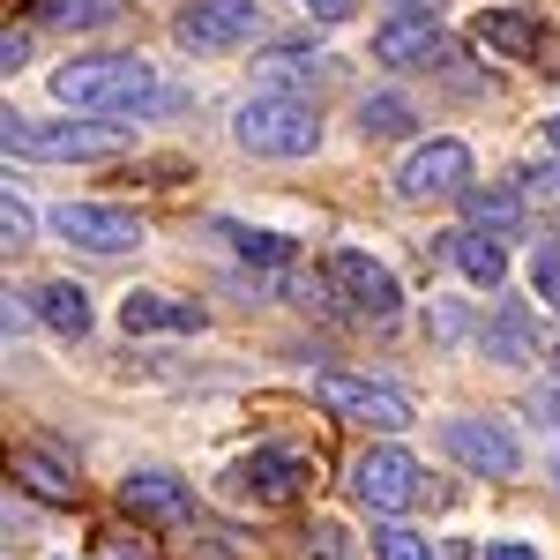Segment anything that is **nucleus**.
<instances>
[{"label":"nucleus","instance_id":"f257e3e1","mask_svg":"<svg viewBox=\"0 0 560 560\" xmlns=\"http://www.w3.org/2000/svg\"><path fill=\"white\" fill-rule=\"evenodd\" d=\"M52 97L75 113H142L158 97V68L135 52H97V60H68L52 68Z\"/></svg>","mask_w":560,"mask_h":560},{"label":"nucleus","instance_id":"f03ea898","mask_svg":"<svg viewBox=\"0 0 560 560\" xmlns=\"http://www.w3.org/2000/svg\"><path fill=\"white\" fill-rule=\"evenodd\" d=\"M232 135H240L247 158H314L322 150V120H314V105L292 97V90H255L240 105Z\"/></svg>","mask_w":560,"mask_h":560},{"label":"nucleus","instance_id":"7ed1b4c3","mask_svg":"<svg viewBox=\"0 0 560 560\" xmlns=\"http://www.w3.org/2000/svg\"><path fill=\"white\" fill-rule=\"evenodd\" d=\"M0 142H8V158L90 165V158H120L128 150V128H113V120H8Z\"/></svg>","mask_w":560,"mask_h":560},{"label":"nucleus","instance_id":"20e7f679","mask_svg":"<svg viewBox=\"0 0 560 560\" xmlns=\"http://www.w3.org/2000/svg\"><path fill=\"white\" fill-rule=\"evenodd\" d=\"M314 396H322V411H337V419H351V427H374V433H404V427H411V396H404V388H388V382L322 374Z\"/></svg>","mask_w":560,"mask_h":560},{"label":"nucleus","instance_id":"39448f33","mask_svg":"<svg viewBox=\"0 0 560 560\" xmlns=\"http://www.w3.org/2000/svg\"><path fill=\"white\" fill-rule=\"evenodd\" d=\"M300 486H306L300 448H255V456H240L224 471V501H240V509H284Z\"/></svg>","mask_w":560,"mask_h":560},{"label":"nucleus","instance_id":"423d86ee","mask_svg":"<svg viewBox=\"0 0 560 560\" xmlns=\"http://www.w3.org/2000/svg\"><path fill=\"white\" fill-rule=\"evenodd\" d=\"M261 31V0H187L173 15V38L187 52H240Z\"/></svg>","mask_w":560,"mask_h":560},{"label":"nucleus","instance_id":"0eeeda50","mask_svg":"<svg viewBox=\"0 0 560 560\" xmlns=\"http://www.w3.org/2000/svg\"><path fill=\"white\" fill-rule=\"evenodd\" d=\"M464 187H471V150L456 135H433V142H419L396 165V195L404 202H441V195H464Z\"/></svg>","mask_w":560,"mask_h":560},{"label":"nucleus","instance_id":"6e6552de","mask_svg":"<svg viewBox=\"0 0 560 560\" xmlns=\"http://www.w3.org/2000/svg\"><path fill=\"white\" fill-rule=\"evenodd\" d=\"M351 493L374 509V516H404L427 486H419V456H404L396 441H382V448H366L359 464H351Z\"/></svg>","mask_w":560,"mask_h":560},{"label":"nucleus","instance_id":"1a4fd4ad","mask_svg":"<svg viewBox=\"0 0 560 560\" xmlns=\"http://www.w3.org/2000/svg\"><path fill=\"white\" fill-rule=\"evenodd\" d=\"M52 232L83 255H135L142 247V217L113 210V202H60L52 210Z\"/></svg>","mask_w":560,"mask_h":560},{"label":"nucleus","instance_id":"9d476101","mask_svg":"<svg viewBox=\"0 0 560 560\" xmlns=\"http://www.w3.org/2000/svg\"><path fill=\"white\" fill-rule=\"evenodd\" d=\"M329 292H345V306L374 314V322H388V314L404 306L396 269H388V261H374L366 247H337V255H329Z\"/></svg>","mask_w":560,"mask_h":560},{"label":"nucleus","instance_id":"9b49d317","mask_svg":"<svg viewBox=\"0 0 560 560\" xmlns=\"http://www.w3.org/2000/svg\"><path fill=\"white\" fill-rule=\"evenodd\" d=\"M441 448L478 478H516L523 471V448L501 419H448V427H441Z\"/></svg>","mask_w":560,"mask_h":560},{"label":"nucleus","instance_id":"f8f14e48","mask_svg":"<svg viewBox=\"0 0 560 560\" xmlns=\"http://www.w3.org/2000/svg\"><path fill=\"white\" fill-rule=\"evenodd\" d=\"M374 60H388V68H433L441 60V23H433L427 8L388 15L382 31H374Z\"/></svg>","mask_w":560,"mask_h":560},{"label":"nucleus","instance_id":"ddd939ff","mask_svg":"<svg viewBox=\"0 0 560 560\" xmlns=\"http://www.w3.org/2000/svg\"><path fill=\"white\" fill-rule=\"evenodd\" d=\"M120 329L128 337H195L202 329V306L173 300V292H128L120 300Z\"/></svg>","mask_w":560,"mask_h":560},{"label":"nucleus","instance_id":"4468645a","mask_svg":"<svg viewBox=\"0 0 560 560\" xmlns=\"http://www.w3.org/2000/svg\"><path fill=\"white\" fill-rule=\"evenodd\" d=\"M471 38L493 52V60H530L538 45H546V23L538 15H523V8H486L471 23Z\"/></svg>","mask_w":560,"mask_h":560},{"label":"nucleus","instance_id":"2eb2a0df","mask_svg":"<svg viewBox=\"0 0 560 560\" xmlns=\"http://www.w3.org/2000/svg\"><path fill=\"white\" fill-rule=\"evenodd\" d=\"M441 247H448V261H456V269L471 277L478 292H501V284H509V247H501V240H486L478 224H464V232H448Z\"/></svg>","mask_w":560,"mask_h":560},{"label":"nucleus","instance_id":"dca6fc26","mask_svg":"<svg viewBox=\"0 0 560 560\" xmlns=\"http://www.w3.org/2000/svg\"><path fill=\"white\" fill-rule=\"evenodd\" d=\"M120 509L142 523H179L187 516V486H179L173 471H135L128 486H120Z\"/></svg>","mask_w":560,"mask_h":560},{"label":"nucleus","instance_id":"f3484780","mask_svg":"<svg viewBox=\"0 0 560 560\" xmlns=\"http://www.w3.org/2000/svg\"><path fill=\"white\" fill-rule=\"evenodd\" d=\"M31 306H38V322L52 329V337H90V292L83 284H68V277H45L38 292H31Z\"/></svg>","mask_w":560,"mask_h":560},{"label":"nucleus","instance_id":"a211bd4d","mask_svg":"<svg viewBox=\"0 0 560 560\" xmlns=\"http://www.w3.org/2000/svg\"><path fill=\"white\" fill-rule=\"evenodd\" d=\"M15 486H31L52 509H75V493H83V478L68 471L60 456H45V448H15Z\"/></svg>","mask_w":560,"mask_h":560},{"label":"nucleus","instance_id":"6ab92c4d","mask_svg":"<svg viewBox=\"0 0 560 560\" xmlns=\"http://www.w3.org/2000/svg\"><path fill=\"white\" fill-rule=\"evenodd\" d=\"M486 351H493V366H530V359H538L530 314H523V306H501V314L486 322Z\"/></svg>","mask_w":560,"mask_h":560},{"label":"nucleus","instance_id":"aec40b11","mask_svg":"<svg viewBox=\"0 0 560 560\" xmlns=\"http://www.w3.org/2000/svg\"><path fill=\"white\" fill-rule=\"evenodd\" d=\"M464 210H471L478 232H516L523 195H516V187H471V195H464Z\"/></svg>","mask_w":560,"mask_h":560},{"label":"nucleus","instance_id":"412c9836","mask_svg":"<svg viewBox=\"0 0 560 560\" xmlns=\"http://www.w3.org/2000/svg\"><path fill=\"white\" fill-rule=\"evenodd\" d=\"M217 232H224V240H232V247H240L247 261H261V269H284V261H292V240H284V232H261V224H232V217H224Z\"/></svg>","mask_w":560,"mask_h":560},{"label":"nucleus","instance_id":"4be33fe9","mask_svg":"<svg viewBox=\"0 0 560 560\" xmlns=\"http://www.w3.org/2000/svg\"><path fill=\"white\" fill-rule=\"evenodd\" d=\"M411 120H419V113H411L404 97H366V105H359V135H374V142H388V135H411Z\"/></svg>","mask_w":560,"mask_h":560},{"label":"nucleus","instance_id":"5701e85b","mask_svg":"<svg viewBox=\"0 0 560 560\" xmlns=\"http://www.w3.org/2000/svg\"><path fill=\"white\" fill-rule=\"evenodd\" d=\"M113 15H120V0H45V23H75V31H97Z\"/></svg>","mask_w":560,"mask_h":560},{"label":"nucleus","instance_id":"b1692460","mask_svg":"<svg viewBox=\"0 0 560 560\" xmlns=\"http://www.w3.org/2000/svg\"><path fill=\"white\" fill-rule=\"evenodd\" d=\"M306 560H359V538H351L345 523H314L306 530Z\"/></svg>","mask_w":560,"mask_h":560},{"label":"nucleus","instance_id":"393cba45","mask_svg":"<svg viewBox=\"0 0 560 560\" xmlns=\"http://www.w3.org/2000/svg\"><path fill=\"white\" fill-rule=\"evenodd\" d=\"M427 337H433L441 351H456L464 337H471V322H464V306H448V300H441V306L427 314Z\"/></svg>","mask_w":560,"mask_h":560},{"label":"nucleus","instance_id":"a878e982","mask_svg":"<svg viewBox=\"0 0 560 560\" xmlns=\"http://www.w3.org/2000/svg\"><path fill=\"white\" fill-rule=\"evenodd\" d=\"M530 292L560 314V255H553V247H538V255H530Z\"/></svg>","mask_w":560,"mask_h":560},{"label":"nucleus","instance_id":"bb28decb","mask_svg":"<svg viewBox=\"0 0 560 560\" xmlns=\"http://www.w3.org/2000/svg\"><path fill=\"white\" fill-rule=\"evenodd\" d=\"M382 560H433V546L419 538V530L396 523V530H382Z\"/></svg>","mask_w":560,"mask_h":560},{"label":"nucleus","instance_id":"cd10ccee","mask_svg":"<svg viewBox=\"0 0 560 560\" xmlns=\"http://www.w3.org/2000/svg\"><path fill=\"white\" fill-rule=\"evenodd\" d=\"M0 224H8V247H23V240L38 232V217H31V202H15V187H8V202H0Z\"/></svg>","mask_w":560,"mask_h":560},{"label":"nucleus","instance_id":"c85d7f7f","mask_svg":"<svg viewBox=\"0 0 560 560\" xmlns=\"http://www.w3.org/2000/svg\"><path fill=\"white\" fill-rule=\"evenodd\" d=\"M530 419H538L546 433H560V382H538V388H530Z\"/></svg>","mask_w":560,"mask_h":560},{"label":"nucleus","instance_id":"c756f323","mask_svg":"<svg viewBox=\"0 0 560 560\" xmlns=\"http://www.w3.org/2000/svg\"><path fill=\"white\" fill-rule=\"evenodd\" d=\"M97 560H150L142 538H97Z\"/></svg>","mask_w":560,"mask_h":560},{"label":"nucleus","instance_id":"7c9ffc66","mask_svg":"<svg viewBox=\"0 0 560 560\" xmlns=\"http://www.w3.org/2000/svg\"><path fill=\"white\" fill-rule=\"evenodd\" d=\"M306 15H314V23H345L351 8H359V0H300Z\"/></svg>","mask_w":560,"mask_h":560},{"label":"nucleus","instance_id":"2f4dec72","mask_svg":"<svg viewBox=\"0 0 560 560\" xmlns=\"http://www.w3.org/2000/svg\"><path fill=\"white\" fill-rule=\"evenodd\" d=\"M486 560H546V553H538V546H523V538H501Z\"/></svg>","mask_w":560,"mask_h":560},{"label":"nucleus","instance_id":"473e14b6","mask_svg":"<svg viewBox=\"0 0 560 560\" xmlns=\"http://www.w3.org/2000/svg\"><path fill=\"white\" fill-rule=\"evenodd\" d=\"M546 150H553V158H560V113H553V120H546Z\"/></svg>","mask_w":560,"mask_h":560},{"label":"nucleus","instance_id":"72a5a7b5","mask_svg":"<svg viewBox=\"0 0 560 560\" xmlns=\"http://www.w3.org/2000/svg\"><path fill=\"white\" fill-rule=\"evenodd\" d=\"M396 8H441V0H396Z\"/></svg>","mask_w":560,"mask_h":560},{"label":"nucleus","instance_id":"f704fd0d","mask_svg":"<svg viewBox=\"0 0 560 560\" xmlns=\"http://www.w3.org/2000/svg\"><path fill=\"white\" fill-rule=\"evenodd\" d=\"M553 478H560V464H553Z\"/></svg>","mask_w":560,"mask_h":560}]
</instances>
